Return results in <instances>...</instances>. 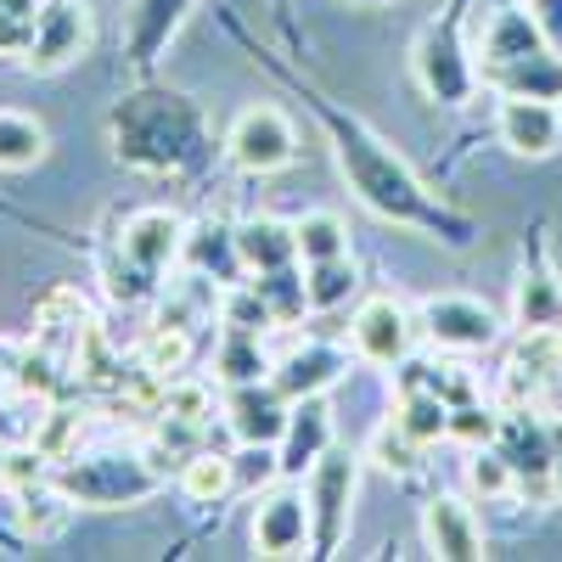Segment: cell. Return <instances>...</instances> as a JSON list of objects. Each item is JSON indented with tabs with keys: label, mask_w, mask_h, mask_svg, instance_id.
<instances>
[{
	"label": "cell",
	"mask_w": 562,
	"mask_h": 562,
	"mask_svg": "<svg viewBox=\"0 0 562 562\" xmlns=\"http://www.w3.org/2000/svg\"><path fill=\"white\" fill-rule=\"evenodd\" d=\"M416 310H405L400 299L378 293V299H366L349 321V349L355 360L366 366H405L411 360V344H416Z\"/></svg>",
	"instance_id": "14"
},
{
	"label": "cell",
	"mask_w": 562,
	"mask_h": 562,
	"mask_svg": "<svg viewBox=\"0 0 562 562\" xmlns=\"http://www.w3.org/2000/svg\"><path fill=\"white\" fill-rule=\"evenodd\" d=\"M108 147L124 169L153 180L203 175L214 164V124L192 90L135 79V90H124L108 113Z\"/></svg>",
	"instance_id": "2"
},
{
	"label": "cell",
	"mask_w": 562,
	"mask_h": 562,
	"mask_svg": "<svg viewBox=\"0 0 562 562\" xmlns=\"http://www.w3.org/2000/svg\"><path fill=\"white\" fill-rule=\"evenodd\" d=\"M57 490L85 512H124L147 506L169 490V473L147 456V445H108V450H74L52 467Z\"/></svg>",
	"instance_id": "4"
},
{
	"label": "cell",
	"mask_w": 562,
	"mask_h": 562,
	"mask_svg": "<svg viewBox=\"0 0 562 562\" xmlns=\"http://www.w3.org/2000/svg\"><path fill=\"white\" fill-rule=\"evenodd\" d=\"M186 225L175 209H135L124 225H119V237L108 243L102 254V281H108V299L119 310H147L158 304L164 293V276L180 265L186 254Z\"/></svg>",
	"instance_id": "3"
},
{
	"label": "cell",
	"mask_w": 562,
	"mask_h": 562,
	"mask_svg": "<svg viewBox=\"0 0 562 562\" xmlns=\"http://www.w3.org/2000/svg\"><path fill=\"white\" fill-rule=\"evenodd\" d=\"M551 501H562V422H557V456H551Z\"/></svg>",
	"instance_id": "44"
},
{
	"label": "cell",
	"mask_w": 562,
	"mask_h": 562,
	"mask_svg": "<svg viewBox=\"0 0 562 562\" xmlns=\"http://www.w3.org/2000/svg\"><path fill=\"white\" fill-rule=\"evenodd\" d=\"M18 355H23L18 338H0V400H7L12 383H18Z\"/></svg>",
	"instance_id": "42"
},
{
	"label": "cell",
	"mask_w": 562,
	"mask_h": 562,
	"mask_svg": "<svg viewBox=\"0 0 562 562\" xmlns=\"http://www.w3.org/2000/svg\"><path fill=\"white\" fill-rule=\"evenodd\" d=\"M546 34L535 23L529 7H495L484 23H479V40H473V52H479V74L484 68H501V63H518L529 52H540Z\"/></svg>",
	"instance_id": "21"
},
{
	"label": "cell",
	"mask_w": 562,
	"mask_h": 562,
	"mask_svg": "<svg viewBox=\"0 0 562 562\" xmlns=\"http://www.w3.org/2000/svg\"><path fill=\"white\" fill-rule=\"evenodd\" d=\"M467 490L479 501H512L518 495V479H512V467L495 445H473L467 450Z\"/></svg>",
	"instance_id": "36"
},
{
	"label": "cell",
	"mask_w": 562,
	"mask_h": 562,
	"mask_svg": "<svg viewBox=\"0 0 562 562\" xmlns=\"http://www.w3.org/2000/svg\"><path fill=\"white\" fill-rule=\"evenodd\" d=\"M293 237H299V265H315V259H338V254H349V225H344L338 214H326V209H315V214L293 220Z\"/></svg>",
	"instance_id": "35"
},
{
	"label": "cell",
	"mask_w": 562,
	"mask_h": 562,
	"mask_svg": "<svg viewBox=\"0 0 562 562\" xmlns=\"http://www.w3.org/2000/svg\"><path fill=\"white\" fill-rule=\"evenodd\" d=\"M254 288L265 293V304L276 310L281 326H299L310 315V288H304V265H288V270H265V276H248Z\"/></svg>",
	"instance_id": "33"
},
{
	"label": "cell",
	"mask_w": 562,
	"mask_h": 562,
	"mask_svg": "<svg viewBox=\"0 0 562 562\" xmlns=\"http://www.w3.org/2000/svg\"><path fill=\"white\" fill-rule=\"evenodd\" d=\"M192 349H198V333H192V326H164V321H153V333L140 338L135 360L147 366L153 378L175 383V378H186V366H192Z\"/></svg>",
	"instance_id": "30"
},
{
	"label": "cell",
	"mask_w": 562,
	"mask_h": 562,
	"mask_svg": "<svg viewBox=\"0 0 562 562\" xmlns=\"http://www.w3.org/2000/svg\"><path fill=\"white\" fill-rule=\"evenodd\" d=\"M366 456H371V461H378V467H383V473H400V479H416V473H422V456H428V450H422V445H416V439H411V434L400 428V422L389 416V422H383V428H378V434H371V445H366Z\"/></svg>",
	"instance_id": "37"
},
{
	"label": "cell",
	"mask_w": 562,
	"mask_h": 562,
	"mask_svg": "<svg viewBox=\"0 0 562 562\" xmlns=\"http://www.w3.org/2000/svg\"><path fill=\"white\" fill-rule=\"evenodd\" d=\"M45 153H52V135H45V124L34 113L0 108V169L7 175L34 169V164H45Z\"/></svg>",
	"instance_id": "29"
},
{
	"label": "cell",
	"mask_w": 562,
	"mask_h": 562,
	"mask_svg": "<svg viewBox=\"0 0 562 562\" xmlns=\"http://www.w3.org/2000/svg\"><path fill=\"white\" fill-rule=\"evenodd\" d=\"M220 153L231 158V169H243V175H276V169H288L299 158V130H293V119L281 108L254 102V108H243L237 119H231Z\"/></svg>",
	"instance_id": "9"
},
{
	"label": "cell",
	"mask_w": 562,
	"mask_h": 562,
	"mask_svg": "<svg viewBox=\"0 0 562 562\" xmlns=\"http://www.w3.org/2000/svg\"><path fill=\"white\" fill-rule=\"evenodd\" d=\"M299 484H304V495H310V524H315V551H310V557H338L344 540H349V518H355L360 456L333 445Z\"/></svg>",
	"instance_id": "7"
},
{
	"label": "cell",
	"mask_w": 562,
	"mask_h": 562,
	"mask_svg": "<svg viewBox=\"0 0 562 562\" xmlns=\"http://www.w3.org/2000/svg\"><path fill=\"white\" fill-rule=\"evenodd\" d=\"M180 265L198 270V276H214L220 293L237 288V281L248 276V270H243V254H237V225H225V220H198L192 231H186Z\"/></svg>",
	"instance_id": "22"
},
{
	"label": "cell",
	"mask_w": 562,
	"mask_h": 562,
	"mask_svg": "<svg viewBox=\"0 0 562 562\" xmlns=\"http://www.w3.org/2000/svg\"><path fill=\"white\" fill-rule=\"evenodd\" d=\"M85 428H90V416H85V405H63V400H52L40 411V428H34V450L45 456V461H68L74 450H79V439H85Z\"/></svg>",
	"instance_id": "31"
},
{
	"label": "cell",
	"mask_w": 562,
	"mask_h": 562,
	"mask_svg": "<svg viewBox=\"0 0 562 562\" xmlns=\"http://www.w3.org/2000/svg\"><path fill=\"white\" fill-rule=\"evenodd\" d=\"M237 254H243V270H248V276L299 265L293 220H276V214H254V220H243V225H237Z\"/></svg>",
	"instance_id": "24"
},
{
	"label": "cell",
	"mask_w": 562,
	"mask_h": 562,
	"mask_svg": "<svg viewBox=\"0 0 562 562\" xmlns=\"http://www.w3.org/2000/svg\"><path fill=\"white\" fill-rule=\"evenodd\" d=\"M180 495L192 501V506H220L237 495V473H231V450H198L192 461L175 473Z\"/></svg>",
	"instance_id": "28"
},
{
	"label": "cell",
	"mask_w": 562,
	"mask_h": 562,
	"mask_svg": "<svg viewBox=\"0 0 562 562\" xmlns=\"http://www.w3.org/2000/svg\"><path fill=\"white\" fill-rule=\"evenodd\" d=\"M225 428L237 445H281V434H288V416H293V400L281 394L270 378L259 383H237V389H225Z\"/></svg>",
	"instance_id": "17"
},
{
	"label": "cell",
	"mask_w": 562,
	"mask_h": 562,
	"mask_svg": "<svg viewBox=\"0 0 562 562\" xmlns=\"http://www.w3.org/2000/svg\"><path fill=\"white\" fill-rule=\"evenodd\" d=\"M344 371H349V349L326 344V338H304V344H293L288 355H276L270 383L288 394V400H310V394L338 389Z\"/></svg>",
	"instance_id": "18"
},
{
	"label": "cell",
	"mask_w": 562,
	"mask_h": 562,
	"mask_svg": "<svg viewBox=\"0 0 562 562\" xmlns=\"http://www.w3.org/2000/svg\"><path fill=\"white\" fill-rule=\"evenodd\" d=\"M495 135L512 158L546 164L562 153V108L546 97H501L495 108Z\"/></svg>",
	"instance_id": "16"
},
{
	"label": "cell",
	"mask_w": 562,
	"mask_h": 562,
	"mask_svg": "<svg viewBox=\"0 0 562 562\" xmlns=\"http://www.w3.org/2000/svg\"><path fill=\"white\" fill-rule=\"evenodd\" d=\"M349 7H371V12H378V7H394V0H349Z\"/></svg>",
	"instance_id": "45"
},
{
	"label": "cell",
	"mask_w": 562,
	"mask_h": 562,
	"mask_svg": "<svg viewBox=\"0 0 562 562\" xmlns=\"http://www.w3.org/2000/svg\"><path fill=\"white\" fill-rule=\"evenodd\" d=\"M45 0H0V57H18L29 52V29H34V12Z\"/></svg>",
	"instance_id": "40"
},
{
	"label": "cell",
	"mask_w": 562,
	"mask_h": 562,
	"mask_svg": "<svg viewBox=\"0 0 562 562\" xmlns=\"http://www.w3.org/2000/svg\"><path fill=\"white\" fill-rule=\"evenodd\" d=\"M512 333H562V276L551 265L546 231L524 243L518 288H512Z\"/></svg>",
	"instance_id": "12"
},
{
	"label": "cell",
	"mask_w": 562,
	"mask_h": 562,
	"mask_svg": "<svg viewBox=\"0 0 562 562\" xmlns=\"http://www.w3.org/2000/svg\"><path fill=\"white\" fill-rule=\"evenodd\" d=\"M529 12H535L546 45H551V52H562V0H529Z\"/></svg>",
	"instance_id": "41"
},
{
	"label": "cell",
	"mask_w": 562,
	"mask_h": 562,
	"mask_svg": "<svg viewBox=\"0 0 562 562\" xmlns=\"http://www.w3.org/2000/svg\"><path fill=\"white\" fill-rule=\"evenodd\" d=\"M276 450H281V479H304L310 467L333 450V411H326V394L293 400L288 434H281Z\"/></svg>",
	"instance_id": "20"
},
{
	"label": "cell",
	"mask_w": 562,
	"mask_h": 562,
	"mask_svg": "<svg viewBox=\"0 0 562 562\" xmlns=\"http://www.w3.org/2000/svg\"><path fill=\"white\" fill-rule=\"evenodd\" d=\"M411 74L422 85V97L439 108H467L479 79V52L467 45V0H450V7L416 34L411 45Z\"/></svg>",
	"instance_id": "5"
},
{
	"label": "cell",
	"mask_w": 562,
	"mask_h": 562,
	"mask_svg": "<svg viewBox=\"0 0 562 562\" xmlns=\"http://www.w3.org/2000/svg\"><path fill=\"white\" fill-rule=\"evenodd\" d=\"M394 422L422 445L434 450L439 439H450V400L416 378H400V400H394Z\"/></svg>",
	"instance_id": "25"
},
{
	"label": "cell",
	"mask_w": 562,
	"mask_h": 562,
	"mask_svg": "<svg viewBox=\"0 0 562 562\" xmlns=\"http://www.w3.org/2000/svg\"><path fill=\"white\" fill-rule=\"evenodd\" d=\"M422 540H428V551L445 557V562H479L490 551L479 512L461 495H434L428 506H422Z\"/></svg>",
	"instance_id": "19"
},
{
	"label": "cell",
	"mask_w": 562,
	"mask_h": 562,
	"mask_svg": "<svg viewBox=\"0 0 562 562\" xmlns=\"http://www.w3.org/2000/svg\"><path fill=\"white\" fill-rule=\"evenodd\" d=\"M0 484H7V445H0Z\"/></svg>",
	"instance_id": "46"
},
{
	"label": "cell",
	"mask_w": 562,
	"mask_h": 562,
	"mask_svg": "<svg viewBox=\"0 0 562 562\" xmlns=\"http://www.w3.org/2000/svg\"><path fill=\"white\" fill-rule=\"evenodd\" d=\"M198 0H130L124 12V68L130 79H153L158 63L169 57L175 34L186 29Z\"/></svg>",
	"instance_id": "13"
},
{
	"label": "cell",
	"mask_w": 562,
	"mask_h": 562,
	"mask_svg": "<svg viewBox=\"0 0 562 562\" xmlns=\"http://www.w3.org/2000/svg\"><path fill=\"white\" fill-rule=\"evenodd\" d=\"M479 79L495 90V97H546V102H562V52L540 45V52H529L518 63L484 68Z\"/></svg>",
	"instance_id": "23"
},
{
	"label": "cell",
	"mask_w": 562,
	"mask_h": 562,
	"mask_svg": "<svg viewBox=\"0 0 562 562\" xmlns=\"http://www.w3.org/2000/svg\"><path fill=\"white\" fill-rule=\"evenodd\" d=\"M270 12H276V29H281V34L299 40V34H293V0H270Z\"/></svg>",
	"instance_id": "43"
},
{
	"label": "cell",
	"mask_w": 562,
	"mask_h": 562,
	"mask_svg": "<svg viewBox=\"0 0 562 562\" xmlns=\"http://www.w3.org/2000/svg\"><path fill=\"white\" fill-rule=\"evenodd\" d=\"M270 349L259 333H237V326H220V349H214V378L225 389H237V383H259L270 378Z\"/></svg>",
	"instance_id": "27"
},
{
	"label": "cell",
	"mask_w": 562,
	"mask_h": 562,
	"mask_svg": "<svg viewBox=\"0 0 562 562\" xmlns=\"http://www.w3.org/2000/svg\"><path fill=\"white\" fill-rule=\"evenodd\" d=\"M90 45H97V12H90V0H45L34 12V29H29L23 68L29 74H63L79 57H90Z\"/></svg>",
	"instance_id": "10"
},
{
	"label": "cell",
	"mask_w": 562,
	"mask_h": 562,
	"mask_svg": "<svg viewBox=\"0 0 562 562\" xmlns=\"http://www.w3.org/2000/svg\"><path fill=\"white\" fill-rule=\"evenodd\" d=\"M557 422L546 405H501V428H495V450L506 456L512 479H518V501L546 506L551 501V456H557Z\"/></svg>",
	"instance_id": "6"
},
{
	"label": "cell",
	"mask_w": 562,
	"mask_h": 562,
	"mask_svg": "<svg viewBox=\"0 0 562 562\" xmlns=\"http://www.w3.org/2000/svg\"><path fill=\"white\" fill-rule=\"evenodd\" d=\"M254 551L259 557H310L315 551V524H310V495L299 479H281L259 495L254 506Z\"/></svg>",
	"instance_id": "11"
},
{
	"label": "cell",
	"mask_w": 562,
	"mask_h": 562,
	"mask_svg": "<svg viewBox=\"0 0 562 562\" xmlns=\"http://www.w3.org/2000/svg\"><path fill=\"white\" fill-rule=\"evenodd\" d=\"M416 333L439 355H490L501 344V315L473 293H434L416 304Z\"/></svg>",
	"instance_id": "8"
},
{
	"label": "cell",
	"mask_w": 562,
	"mask_h": 562,
	"mask_svg": "<svg viewBox=\"0 0 562 562\" xmlns=\"http://www.w3.org/2000/svg\"><path fill=\"white\" fill-rule=\"evenodd\" d=\"M304 288H310V315H321V310H344V304L355 299V288H360V270H355L349 254H338V259H315V265H304Z\"/></svg>",
	"instance_id": "32"
},
{
	"label": "cell",
	"mask_w": 562,
	"mask_h": 562,
	"mask_svg": "<svg viewBox=\"0 0 562 562\" xmlns=\"http://www.w3.org/2000/svg\"><path fill=\"white\" fill-rule=\"evenodd\" d=\"M220 326H237V333H259V338H270L281 321H276V310L265 304V293L243 276L237 288H225V293H220Z\"/></svg>",
	"instance_id": "34"
},
{
	"label": "cell",
	"mask_w": 562,
	"mask_h": 562,
	"mask_svg": "<svg viewBox=\"0 0 562 562\" xmlns=\"http://www.w3.org/2000/svg\"><path fill=\"white\" fill-rule=\"evenodd\" d=\"M495 428H501V405H490V400L450 405V439H461L467 450H473V445H490Z\"/></svg>",
	"instance_id": "39"
},
{
	"label": "cell",
	"mask_w": 562,
	"mask_h": 562,
	"mask_svg": "<svg viewBox=\"0 0 562 562\" xmlns=\"http://www.w3.org/2000/svg\"><path fill=\"white\" fill-rule=\"evenodd\" d=\"M281 79H288L299 97H304V108L315 113L326 147H333V164H338V175L349 180V192H355L360 209H371L383 225L411 231V237L445 243V248H456V254L479 243V220L461 214L456 203H445L434 186L422 180L360 113L338 108V102L326 97V90H315L304 74H281Z\"/></svg>",
	"instance_id": "1"
},
{
	"label": "cell",
	"mask_w": 562,
	"mask_h": 562,
	"mask_svg": "<svg viewBox=\"0 0 562 562\" xmlns=\"http://www.w3.org/2000/svg\"><path fill=\"white\" fill-rule=\"evenodd\" d=\"M231 473H237V495H265L270 484H281V450L276 445H237L231 450Z\"/></svg>",
	"instance_id": "38"
},
{
	"label": "cell",
	"mask_w": 562,
	"mask_h": 562,
	"mask_svg": "<svg viewBox=\"0 0 562 562\" xmlns=\"http://www.w3.org/2000/svg\"><path fill=\"white\" fill-rule=\"evenodd\" d=\"M12 501H18V524L29 540H57L74 518V501L57 490V479H40V484H12Z\"/></svg>",
	"instance_id": "26"
},
{
	"label": "cell",
	"mask_w": 562,
	"mask_h": 562,
	"mask_svg": "<svg viewBox=\"0 0 562 562\" xmlns=\"http://www.w3.org/2000/svg\"><path fill=\"white\" fill-rule=\"evenodd\" d=\"M562 383V333H518L501 366V405H546Z\"/></svg>",
	"instance_id": "15"
}]
</instances>
